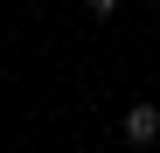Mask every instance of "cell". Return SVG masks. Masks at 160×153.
Wrapping results in <instances>:
<instances>
[{"label":"cell","instance_id":"obj_1","mask_svg":"<svg viewBox=\"0 0 160 153\" xmlns=\"http://www.w3.org/2000/svg\"><path fill=\"white\" fill-rule=\"evenodd\" d=\"M118 139H125V146H160V105H153V97L125 105V118H118Z\"/></svg>","mask_w":160,"mask_h":153},{"label":"cell","instance_id":"obj_2","mask_svg":"<svg viewBox=\"0 0 160 153\" xmlns=\"http://www.w3.org/2000/svg\"><path fill=\"white\" fill-rule=\"evenodd\" d=\"M84 7H91L98 21H112V14H118V0H84Z\"/></svg>","mask_w":160,"mask_h":153}]
</instances>
